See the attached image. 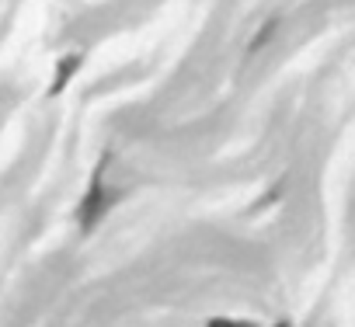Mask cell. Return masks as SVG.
Returning a JSON list of instances; mask_svg holds the SVG:
<instances>
[{
  "label": "cell",
  "mask_w": 355,
  "mask_h": 327,
  "mask_svg": "<svg viewBox=\"0 0 355 327\" xmlns=\"http://www.w3.org/2000/svg\"><path fill=\"white\" fill-rule=\"evenodd\" d=\"M108 164H112V150H105V153L98 157L94 171H91V185H87L80 206H77V227H80L84 233H91V230L98 227V220H101V216L108 213V206H112L108 188H105V171H108Z\"/></svg>",
  "instance_id": "cell-1"
},
{
  "label": "cell",
  "mask_w": 355,
  "mask_h": 327,
  "mask_svg": "<svg viewBox=\"0 0 355 327\" xmlns=\"http://www.w3.org/2000/svg\"><path fill=\"white\" fill-rule=\"evenodd\" d=\"M84 60H87L84 53H70V56H63V60L56 63V77H53V84H49L46 94H49V98H60V94L67 91V84L77 77V70L84 67Z\"/></svg>",
  "instance_id": "cell-2"
},
{
  "label": "cell",
  "mask_w": 355,
  "mask_h": 327,
  "mask_svg": "<svg viewBox=\"0 0 355 327\" xmlns=\"http://www.w3.org/2000/svg\"><path fill=\"white\" fill-rule=\"evenodd\" d=\"M279 25H282V18H279V15H275V18H268V21L261 25V32L254 35V42L248 46V56H254V53H261V49L268 46V39H272V35L279 32Z\"/></svg>",
  "instance_id": "cell-3"
}]
</instances>
